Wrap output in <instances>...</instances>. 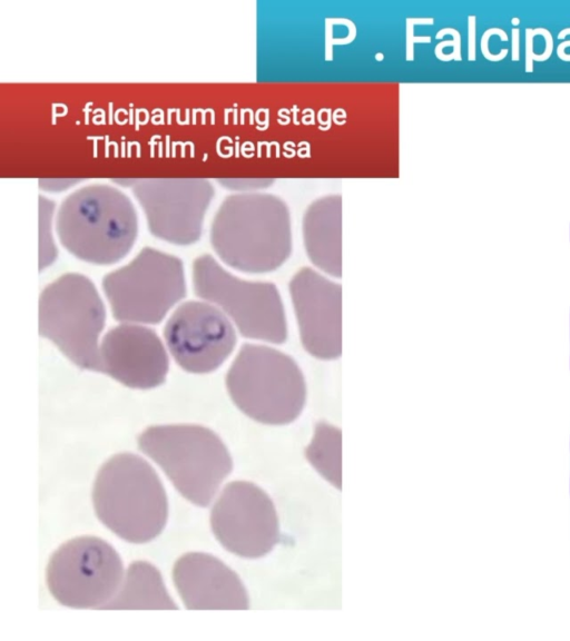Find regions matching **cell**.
<instances>
[{"mask_svg": "<svg viewBox=\"0 0 570 641\" xmlns=\"http://www.w3.org/2000/svg\"><path fill=\"white\" fill-rule=\"evenodd\" d=\"M212 247L229 267L249 274L278 269L293 248L291 215L279 197L261 191L227 196L209 230Z\"/></svg>", "mask_w": 570, "mask_h": 641, "instance_id": "6da1fadb", "label": "cell"}, {"mask_svg": "<svg viewBox=\"0 0 570 641\" xmlns=\"http://www.w3.org/2000/svg\"><path fill=\"white\" fill-rule=\"evenodd\" d=\"M55 223L58 238L70 254L98 265L122 259L138 235V216L131 199L106 184L83 186L69 194L61 201Z\"/></svg>", "mask_w": 570, "mask_h": 641, "instance_id": "7a4b0ae2", "label": "cell"}, {"mask_svg": "<svg viewBox=\"0 0 570 641\" xmlns=\"http://www.w3.org/2000/svg\"><path fill=\"white\" fill-rule=\"evenodd\" d=\"M92 502L98 519L131 543L155 539L167 522L165 489L155 470L132 453L116 454L100 467Z\"/></svg>", "mask_w": 570, "mask_h": 641, "instance_id": "3957f363", "label": "cell"}, {"mask_svg": "<svg viewBox=\"0 0 570 641\" xmlns=\"http://www.w3.org/2000/svg\"><path fill=\"white\" fill-rule=\"evenodd\" d=\"M225 382L234 404L267 425L292 423L306 402L305 377L296 361L264 344H243Z\"/></svg>", "mask_w": 570, "mask_h": 641, "instance_id": "277c9868", "label": "cell"}, {"mask_svg": "<svg viewBox=\"0 0 570 641\" xmlns=\"http://www.w3.org/2000/svg\"><path fill=\"white\" fill-rule=\"evenodd\" d=\"M138 447L153 458L177 491L191 503L207 506L233 461L220 437L197 424L155 425L138 436Z\"/></svg>", "mask_w": 570, "mask_h": 641, "instance_id": "5b68a950", "label": "cell"}, {"mask_svg": "<svg viewBox=\"0 0 570 641\" xmlns=\"http://www.w3.org/2000/svg\"><path fill=\"white\" fill-rule=\"evenodd\" d=\"M106 308L95 284L79 273L49 283L39 297V333L73 364L99 372Z\"/></svg>", "mask_w": 570, "mask_h": 641, "instance_id": "8992f818", "label": "cell"}, {"mask_svg": "<svg viewBox=\"0 0 570 641\" xmlns=\"http://www.w3.org/2000/svg\"><path fill=\"white\" fill-rule=\"evenodd\" d=\"M191 278L196 295L220 308L244 337L271 344L286 341L285 307L275 284L239 278L209 254L195 258Z\"/></svg>", "mask_w": 570, "mask_h": 641, "instance_id": "52a82bcc", "label": "cell"}, {"mask_svg": "<svg viewBox=\"0 0 570 641\" xmlns=\"http://www.w3.org/2000/svg\"><path fill=\"white\" fill-rule=\"evenodd\" d=\"M112 316L121 323L158 324L186 295L183 262L153 247L102 278Z\"/></svg>", "mask_w": 570, "mask_h": 641, "instance_id": "ba28073f", "label": "cell"}, {"mask_svg": "<svg viewBox=\"0 0 570 641\" xmlns=\"http://www.w3.org/2000/svg\"><path fill=\"white\" fill-rule=\"evenodd\" d=\"M122 562L116 550L96 536L72 539L50 558L47 584L53 598L70 608L102 609L119 590Z\"/></svg>", "mask_w": 570, "mask_h": 641, "instance_id": "9c48e42d", "label": "cell"}, {"mask_svg": "<svg viewBox=\"0 0 570 641\" xmlns=\"http://www.w3.org/2000/svg\"><path fill=\"white\" fill-rule=\"evenodd\" d=\"M132 193L155 237L175 245L196 243L214 198L205 178H146L132 181Z\"/></svg>", "mask_w": 570, "mask_h": 641, "instance_id": "30bf717a", "label": "cell"}, {"mask_svg": "<svg viewBox=\"0 0 570 641\" xmlns=\"http://www.w3.org/2000/svg\"><path fill=\"white\" fill-rule=\"evenodd\" d=\"M210 525L219 543L242 558H261L279 541L274 503L250 482L235 481L224 487L212 509Z\"/></svg>", "mask_w": 570, "mask_h": 641, "instance_id": "8fae6325", "label": "cell"}, {"mask_svg": "<svg viewBox=\"0 0 570 641\" xmlns=\"http://www.w3.org/2000/svg\"><path fill=\"white\" fill-rule=\"evenodd\" d=\"M163 334L175 362L195 374L218 368L237 342L232 320L220 308L204 299L180 304L168 317Z\"/></svg>", "mask_w": 570, "mask_h": 641, "instance_id": "7c38bea8", "label": "cell"}, {"mask_svg": "<svg viewBox=\"0 0 570 641\" xmlns=\"http://www.w3.org/2000/svg\"><path fill=\"white\" fill-rule=\"evenodd\" d=\"M301 343L315 358L342 353V287L311 267L296 272L288 285Z\"/></svg>", "mask_w": 570, "mask_h": 641, "instance_id": "4fadbf2b", "label": "cell"}, {"mask_svg": "<svg viewBox=\"0 0 570 641\" xmlns=\"http://www.w3.org/2000/svg\"><path fill=\"white\" fill-rule=\"evenodd\" d=\"M99 372L121 384L147 389L166 379L169 359L157 333L136 323H121L111 327L99 347Z\"/></svg>", "mask_w": 570, "mask_h": 641, "instance_id": "5bb4252c", "label": "cell"}, {"mask_svg": "<svg viewBox=\"0 0 570 641\" xmlns=\"http://www.w3.org/2000/svg\"><path fill=\"white\" fill-rule=\"evenodd\" d=\"M175 586L190 610H245L248 595L238 575L217 558L187 553L173 569Z\"/></svg>", "mask_w": 570, "mask_h": 641, "instance_id": "9a60e30c", "label": "cell"}, {"mask_svg": "<svg viewBox=\"0 0 570 641\" xmlns=\"http://www.w3.org/2000/svg\"><path fill=\"white\" fill-rule=\"evenodd\" d=\"M307 257L321 272L331 277L342 275V198L322 196L305 210L302 224Z\"/></svg>", "mask_w": 570, "mask_h": 641, "instance_id": "2e32d148", "label": "cell"}, {"mask_svg": "<svg viewBox=\"0 0 570 641\" xmlns=\"http://www.w3.org/2000/svg\"><path fill=\"white\" fill-rule=\"evenodd\" d=\"M102 609H177L168 594L159 571L150 563L137 561L129 565L115 596Z\"/></svg>", "mask_w": 570, "mask_h": 641, "instance_id": "e0dca14e", "label": "cell"}, {"mask_svg": "<svg viewBox=\"0 0 570 641\" xmlns=\"http://www.w3.org/2000/svg\"><path fill=\"white\" fill-rule=\"evenodd\" d=\"M306 455L321 473L325 470V463H330L333 471L337 472L335 463L340 464L341 458V431L327 423L317 424Z\"/></svg>", "mask_w": 570, "mask_h": 641, "instance_id": "ac0fdd59", "label": "cell"}, {"mask_svg": "<svg viewBox=\"0 0 570 641\" xmlns=\"http://www.w3.org/2000/svg\"><path fill=\"white\" fill-rule=\"evenodd\" d=\"M39 267L47 268L57 258V247L52 237L55 203L47 197L39 198Z\"/></svg>", "mask_w": 570, "mask_h": 641, "instance_id": "d6986e66", "label": "cell"}, {"mask_svg": "<svg viewBox=\"0 0 570 641\" xmlns=\"http://www.w3.org/2000/svg\"><path fill=\"white\" fill-rule=\"evenodd\" d=\"M219 184L225 186L227 189L236 190L239 193H254L267 188L271 184H273V180L267 178H236L223 179L219 180Z\"/></svg>", "mask_w": 570, "mask_h": 641, "instance_id": "ffe728a7", "label": "cell"}, {"mask_svg": "<svg viewBox=\"0 0 570 641\" xmlns=\"http://www.w3.org/2000/svg\"><path fill=\"white\" fill-rule=\"evenodd\" d=\"M78 180L70 179H41L39 181L40 188L48 191H60L68 188L70 185H75Z\"/></svg>", "mask_w": 570, "mask_h": 641, "instance_id": "44dd1931", "label": "cell"}, {"mask_svg": "<svg viewBox=\"0 0 570 641\" xmlns=\"http://www.w3.org/2000/svg\"><path fill=\"white\" fill-rule=\"evenodd\" d=\"M569 445H570V444H569ZM569 448H570V446H569ZM569 467H570V465H569ZM569 494H570V482H569Z\"/></svg>", "mask_w": 570, "mask_h": 641, "instance_id": "7402d4cb", "label": "cell"}]
</instances>
